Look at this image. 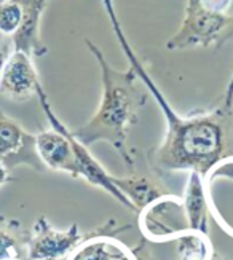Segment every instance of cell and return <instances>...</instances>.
<instances>
[{"instance_id": "obj_1", "label": "cell", "mask_w": 233, "mask_h": 260, "mask_svg": "<svg viewBox=\"0 0 233 260\" xmlns=\"http://www.w3.org/2000/svg\"><path fill=\"white\" fill-rule=\"evenodd\" d=\"M104 8L129 66L136 71L149 94L158 103L168 126L163 142L147 152L150 169L160 177L182 171L196 173L211 185L222 165L233 160V74L220 103L213 110L188 117L177 115L132 51L120 26L114 4L106 2Z\"/></svg>"}, {"instance_id": "obj_2", "label": "cell", "mask_w": 233, "mask_h": 260, "mask_svg": "<svg viewBox=\"0 0 233 260\" xmlns=\"http://www.w3.org/2000/svg\"><path fill=\"white\" fill-rule=\"evenodd\" d=\"M86 47L101 69L103 98L91 120L72 133L85 147H91L96 142H109L118 150L132 173L135 161L126 145L128 133L138 123V114L146 106L149 91H144L138 85L139 77L131 66L128 71H117L93 42L86 40Z\"/></svg>"}, {"instance_id": "obj_3", "label": "cell", "mask_w": 233, "mask_h": 260, "mask_svg": "<svg viewBox=\"0 0 233 260\" xmlns=\"http://www.w3.org/2000/svg\"><path fill=\"white\" fill-rule=\"evenodd\" d=\"M233 0H187L184 21L166 42L168 50L220 47L233 34Z\"/></svg>"}, {"instance_id": "obj_4", "label": "cell", "mask_w": 233, "mask_h": 260, "mask_svg": "<svg viewBox=\"0 0 233 260\" xmlns=\"http://www.w3.org/2000/svg\"><path fill=\"white\" fill-rule=\"evenodd\" d=\"M128 229L129 225L120 229L117 222L114 219H110L99 229L86 235L80 232L79 223H72L68 230L59 232L56 229H53V225L45 216H40L30 230L27 258L29 260H68L77 247L82 243H85L88 238H91V236H110V238H114L115 233L125 232Z\"/></svg>"}, {"instance_id": "obj_5", "label": "cell", "mask_w": 233, "mask_h": 260, "mask_svg": "<svg viewBox=\"0 0 233 260\" xmlns=\"http://www.w3.org/2000/svg\"><path fill=\"white\" fill-rule=\"evenodd\" d=\"M139 229L150 243H164L192 232L181 197L166 195L139 212Z\"/></svg>"}, {"instance_id": "obj_6", "label": "cell", "mask_w": 233, "mask_h": 260, "mask_svg": "<svg viewBox=\"0 0 233 260\" xmlns=\"http://www.w3.org/2000/svg\"><path fill=\"white\" fill-rule=\"evenodd\" d=\"M0 165L8 171L18 166H29L34 171H42L45 165L37 152L36 134H30L18 123L5 115L0 109Z\"/></svg>"}, {"instance_id": "obj_7", "label": "cell", "mask_w": 233, "mask_h": 260, "mask_svg": "<svg viewBox=\"0 0 233 260\" xmlns=\"http://www.w3.org/2000/svg\"><path fill=\"white\" fill-rule=\"evenodd\" d=\"M40 85L32 56L13 50L0 74V93L13 101H26L37 94Z\"/></svg>"}, {"instance_id": "obj_8", "label": "cell", "mask_w": 233, "mask_h": 260, "mask_svg": "<svg viewBox=\"0 0 233 260\" xmlns=\"http://www.w3.org/2000/svg\"><path fill=\"white\" fill-rule=\"evenodd\" d=\"M15 2L19 10L21 27L12 39L13 48L29 56L42 58L48 53V48L40 39V19L50 0H15Z\"/></svg>"}, {"instance_id": "obj_9", "label": "cell", "mask_w": 233, "mask_h": 260, "mask_svg": "<svg viewBox=\"0 0 233 260\" xmlns=\"http://www.w3.org/2000/svg\"><path fill=\"white\" fill-rule=\"evenodd\" d=\"M112 182L121 193L132 203V206L136 208L138 214L146 209L147 206H150L152 203H155L157 200L166 195H171L168 190H164L161 185L155 184L149 177L136 176L132 173L126 177L112 176Z\"/></svg>"}, {"instance_id": "obj_10", "label": "cell", "mask_w": 233, "mask_h": 260, "mask_svg": "<svg viewBox=\"0 0 233 260\" xmlns=\"http://www.w3.org/2000/svg\"><path fill=\"white\" fill-rule=\"evenodd\" d=\"M30 230L23 222L0 214V260L27 258Z\"/></svg>"}, {"instance_id": "obj_11", "label": "cell", "mask_w": 233, "mask_h": 260, "mask_svg": "<svg viewBox=\"0 0 233 260\" xmlns=\"http://www.w3.org/2000/svg\"><path fill=\"white\" fill-rule=\"evenodd\" d=\"M68 260H136L131 249L110 236H91Z\"/></svg>"}, {"instance_id": "obj_12", "label": "cell", "mask_w": 233, "mask_h": 260, "mask_svg": "<svg viewBox=\"0 0 233 260\" xmlns=\"http://www.w3.org/2000/svg\"><path fill=\"white\" fill-rule=\"evenodd\" d=\"M174 244L176 260H209L213 255V246L206 235L188 232L171 240Z\"/></svg>"}, {"instance_id": "obj_13", "label": "cell", "mask_w": 233, "mask_h": 260, "mask_svg": "<svg viewBox=\"0 0 233 260\" xmlns=\"http://www.w3.org/2000/svg\"><path fill=\"white\" fill-rule=\"evenodd\" d=\"M13 42L10 37H5L0 34V74H2V69H4V66L5 62L8 61L10 58V54L13 53Z\"/></svg>"}, {"instance_id": "obj_14", "label": "cell", "mask_w": 233, "mask_h": 260, "mask_svg": "<svg viewBox=\"0 0 233 260\" xmlns=\"http://www.w3.org/2000/svg\"><path fill=\"white\" fill-rule=\"evenodd\" d=\"M131 252H132V255H135L136 260H152L150 254H149V249H147L146 240H144V238L141 240V243L136 247H132Z\"/></svg>"}, {"instance_id": "obj_15", "label": "cell", "mask_w": 233, "mask_h": 260, "mask_svg": "<svg viewBox=\"0 0 233 260\" xmlns=\"http://www.w3.org/2000/svg\"><path fill=\"white\" fill-rule=\"evenodd\" d=\"M12 180H13V176L10 174V171L4 165H0V185H4L7 182H12Z\"/></svg>"}, {"instance_id": "obj_16", "label": "cell", "mask_w": 233, "mask_h": 260, "mask_svg": "<svg viewBox=\"0 0 233 260\" xmlns=\"http://www.w3.org/2000/svg\"><path fill=\"white\" fill-rule=\"evenodd\" d=\"M209 260H225V258L222 257V255H219L217 252H213V255L209 257Z\"/></svg>"}, {"instance_id": "obj_17", "label": "cell", "mask_w": 233, "mask_h": 260, "mask_svg": "<svg viewBox=\"0 0 233 260\" xmlns=\"http://www.w3.org/2000/svg\"><path fill=\"white\" fill-rule=\"evenodd\" d=\"M23 260H29V258H23Z\"/></svg>"}]
</instances>
